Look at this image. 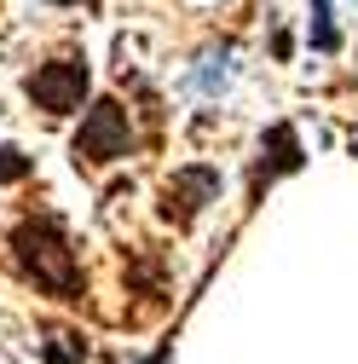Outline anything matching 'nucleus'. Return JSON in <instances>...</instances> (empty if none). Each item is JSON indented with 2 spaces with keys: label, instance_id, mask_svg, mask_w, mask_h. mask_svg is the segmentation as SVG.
I'll return each mask as SVG.
<instances>
[{
  "label": "nucleus",
  "instance_id": "0eeeda50",
  "mask_svg": "<svg viewBox=\"0 0 358 364\" xmlns=\"http://www.w3.org/2000/svg\"><path fill=\"white\" fill-rule=\"evenodd\" d=\"M232 81V53L219 47V53H202V70H197V87L202 93H219V87Z\"/></svg>",
  "mask_w": 358,
  "mask_h": 364
},
{
  "label": "nucleus",
  "instance_id": "1a4fd4ad",
  "mask_svg": "<svg viewBox=\"0 0 358 364\" xmlns=\"http://www.w3.org/2000/svg\"><path fill=\"white\" fill-rule=\"evenodd\" d=\"M35 162L23 156V151H12V145H0V179H23Z\"/></svg>",
  "mask_w": 358,
  "mask_h": 364
},
{
  "label": "nucleus",
  "instance_id": "f257e3e1",
  "mask_svg": "<svg viewBox=\"0 0 358 364\" xmlns=\"http://www.w3.org/2000/svg\"><path fill=\"white\" fill-rule=\"evenodd\" d=\"M12 260L18 272L53 301H81L87 295V278L75 266V249H70V225L58 214H23L12 225Z\"/></svg>",
  "mask_w": 358,
  "mask_h": 364
},
{
  "label": "nucleus",
  "instance_id": "9d476101",
  "mask_svg": "<svg viewBox=\"0 0 358 364\" xmlns=\"http://www.w3.org/2000/svg\"><path fill=\"white\" fill-rule=\"evenodd\" d=\"M168 358H173V341H162V347H156L151 358H139V364H168Z\"/></svg>",
  "mask_w": 358,
  "mask_h": 364
},
{
  "label": "nucleus",
  "instance_id": "9b49d317",
  "mask_svg": "<svg viewBox=\"0 0 358 364\" xmlns=\"http://www.w3.org/2000/svg\"><path fill=\"white\" fill-rule=\"evenodd\" d=\"M53 6H99V0H53Z\"/></svg>",
  "mask_w": 358,
  "mask_h": 364
},
{
  "label": "nucleus",
  "instance_id": "f03ea898",
  "mask_svg": "<svg viewBox=\"0 0 358 364\" xmlns=\"http://www.w3.org/2000/svg\"><path fill=\"white\" fill-rule=\"evenodd\" d=\"M127 145H133V127H127V110H121L116 99H99L93 110H87L81 133H75V162H93V168H104V162L127 156Z\"/></svg>",
  "mask_w": 358,
  "mask_h": 364
},
{
  "label": "nucleus",
  "instance_id": "423d86ee",
  "mask_svg": "<svg viewBox=\"0 0 358 364\" xmlns=\"http://www.w3.org/2000/svg\"><path fill=\"white\" fill-rule=\"evenodd\" d=\"M40 353H47V364H87V341L75 330H58V324L40 330Z\"/></svg>",
  "mask_w": 358,
  "mask_h": 364
},
{
  "label": "nucleus",
  "instance_id": "7ed1b4c3",
  "mask_svg": "<svg viewBox=\"0 0 358 364\" xmlns=\"http://www.w3.org/2000/svg\"><path fill=\"white\" fill-rule=\"evenodd\" d=\"M23 93L35 99V110H47V116L81 110V99H87V58H53V64H40L23 81Z\"/></svg>",
  "mask_w": 358,
  "mask_h": 364
},
{
  "label": "nucleus",
  "instance_id": "39448f33",
  "mask_svg": "<svg viewBox=\"0 0 358 364\" xmlns=\"http://www.w3.org/2000/svg\"><path fill=\"white\" fill-rule=\"evenodd\" d=\"M306 162V151H300V133L289 127V122H278V127H266V139H260V162H254V197L272 186V179H283V173H295Z\"/></svg>",
  "mask_w": 358,
  "mask_h": 364
},
{
  "label": "nucleus",
  "instance_id": "20e7f679",
  "mask_svg": "<svg viewBox=\"0 0 358 364\" xmlns=\"http://www.w3.org/2000/svg\"><path fill=\"white\" fill-rule=\"evenodd\" d=\"M219 197V173L208 168V162H191V168H173V179H168V191H162V214L185 232V225H197V214L208 208Z\"/></svg>",
  "mask_w": 358,
  "mask_h": 364
},
{
  "label": "nucleus",
  "instance_id": "6e6552de",
  "mask_svg": "<svg viewBox=\"0 0 358 364\" xmlns=\"http://www.w3.org/2000/svg\"><path fill=\"white\" fill-rule=\"evenodd\" d=\"M312 47H318V53H335L341 47V35L330 23V0H312Z\"/></svg>",
  "mask_w": 358,
  "mask_h": 364
}]
</instances>
